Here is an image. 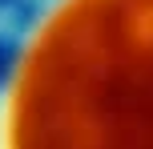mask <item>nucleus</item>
<instances>
[{
	"label": "nucleus",
	"instance_id": "obj_1",
	"mask_svg": "<svg viewBox=\"0 0 153 149\" xmlns=\"http://www.w3.org/2000/svg\"><path fill=\"white\" fill-rule=\"evenodd\" d=\"M4 149H153V0H61L24 48Z\"/></svg>",
	"mask_w": 153,
	"mask_h": 149
}]
</instances>
